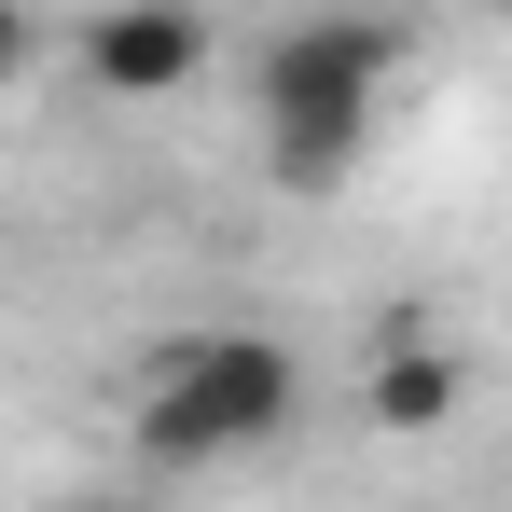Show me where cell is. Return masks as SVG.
Instances as JSON below:
<instances>
[{"label": "cell", "instance_id": "4", "mask_svg": "<svg viewBox=\"0 0 512 512\" xmlns=\"http://www.w3.org/2000/svg\"><path fill=\"white\" fill-rule=\"evenodd\" d=\"M457 402H471V360L443 333H416V319H388L374 333V374H360V416L388 429V443H416V429H457Z\"/></svg>", "mask_w": 512, "mask_h": 512}, {"label": "cell", "instance_id": "2", "mask_svg": "<svg viewBox=\"0 0 512 512\" xmlns=\"http://www.w3.org/2000/svg\"><path fill=\"white\" fill-rule=\"evenodd\" d=\"M291 416H305L291 346L208 319V333H180L167 360H153V388H139V457H167V471H222V457H263Z\"/></svg>", "mask_w": 512, "mask_h": 512}, {"label": "cell", "instance_id": "1", "mask_svg": "<svg viewBox=\"0 0 512 512\" xmlns=\"http://www.w3.org/2000/svg\"><path fill=\"white\" fill-rule=\"evenodd\" d=\"M402 84V28L388 14H305V28H277L263 42V153L291 194H319V180L360 167V139H374V111Z\"/></svg>", "mask_w": 512, "mask_h": 512}, {"label": "cell", "instance_id": "5", "mask_svg": "<svg viewBox=\"0 0 512 512\" xmlns=\"http://www.w3.org/2000/svg\"><path fill=\"white\" fill-rule=\"evenodd\" d=\"M28 42H42V28H28V0H0V84L28 70Z\"/></svg>", "mask_w": 512, "mask_h": 512}, {"label": "cell", "instance_id": "3", "mask_svg": "<svg viewBox=\"0 0 512 512\" xmlns=\"http://www.w3.org/2000/svg\"><path fill=\"white\" fill-rule=\"evenodd\" d=\"M84 84L97 97H180L208 84V14L194 0H111L84 28Z\"/></svg>", "mask_w": 512, "mask_h": 512}]
</instances>
